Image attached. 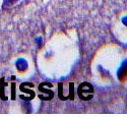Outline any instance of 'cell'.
<instances>
[{
    "label": "cell",
    "mask_w": 127,
    "mask_h": 117,
    "mask_svg": "<svg viewBox=\"0 0 127 117\" xmlns=\"http://www.w3.org/2000/svg\"><path fill=\"white\" fill-rule=\"evenodd\" d=\"M126 74H127V61L124 62L123 65L121 66V68L118 72V77H119L120 79H122V78H124V77L126 76Z\"/></svg>",
    "instance_id": "cell-1"
}]
</instances>
